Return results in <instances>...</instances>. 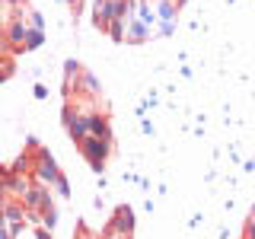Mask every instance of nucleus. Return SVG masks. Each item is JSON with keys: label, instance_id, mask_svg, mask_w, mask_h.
I'll return each mask as SVG.
<instances>
[{"label": "nucleus", "instance_id": "nucleus-5", "mask_svg": "<svg viewBox=\"0 0 255 239\" xmlns=\"http://www.w3.org/2000/svg\"><path fill=\"white\" fill-rule=\"evenodd\" d=\"M252 220H255V207H252Z\"/></svg>", "mask_w": 255, "mask_h": 239}, {"label": "nucleus", "instance_id": "nucleus-1", "mask_svg": "<svg viewBox=\"0 0 255 239\" xmlns=\"http://www.w3.org/2000/svg\"><path fill=\"white\" fill-rule=\"evenodd\" d=\"M77 147H80V153H83V156L93 163V169H102V163H106V156H109V147H112V140L90 134V137H86V140H80Z\"/></svg>", "mask_w": 255, "mask_h": 239}, {"label": "nucleus", "instance_id": "nucleus-3", "mask_svg": "<svg viewBox=\"0 0 255 239\" xmlns=\"http://www.w3.org/2000/svg\"><path fill=\"white\" fill-rule=\"evenodd\" d=\"M70 10H74V16L83 13V0H70Z\"/></svg>", "mask_w": 255, "mask_h": 239}, {"label": "nucleus", "instance_id": "nucleus-2", "mask_svg": "<svg viewBox=\"0 0 255 239\" xmlns=\"http://www.w3.org/2000/svg\"><path fill=\"white\" fill-rule=\"evenodd\" d=\"M109 223H112L115 230H122V233H131V230H134V214L128 211V207H118L115 217H112Z\"/></svg>", "mask_w": 255, "mask_h": 239}, {"label": "nucleus", "instance_id": "nucleus-4", "mask_svg": "<svg viewBox=\"0 0 255 239\" xmlns=\"http://www.w3.org/2000/svg\"><path fill=\"white\" fill-rule=\"evenodd\" d=\"M246 239H255V220H249V227H246Z\"/></svg>", "mask_w": 255, "mask_h": 239}]
</instances>
